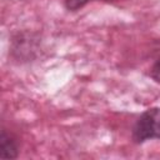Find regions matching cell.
I'll return each mask as SVG.
<instances>
[{
	"mask_svg": "<svg viewBox=\"0 0 160 160\" xmlns=\"http://www.w3.org/2000/svg\"><path fill=\"white\" fill-rule=\"evenodd\" d=\"M19 155V146L16 140L5 129H1L0 134V158L1 159H16Z\"/></svg>",
	"mask_w": 160,
	"mask_h": 160,
	"instance_id": "obj_2",
	"label": "cell"
},
{
	"mask_svg": "<svg viewBox=\"0 0 160 160\" xmlns=\"http://www.w3.org/2000/svg\"><path fill=\"white\" fill-rule=\"evenodd\" d=\"M151 139H160V108L145 110L132 126V140L135 144H142Z\"/></svg>",
	"mask_w": 160,
	"mask_h": 160,
	"instance_id": "obj_1",
	"label": "cell"
},
{
	"mask_svg": "<svg viewBox=\"0 0 160 160\" xmlns=\"http://www.w3.org/2000/svg\"><path fill=\"white\" fill-rule=\"evenodd\" d=\"M89 1L91 0H64V5L69 11H78L81 8H84ZM109 1V0H105Z\"/></svg>",
	"mask_w": 160,
	"mask_h": 160,
	"instance_id": "obj_3",
	"label": "cell"
},
{
	"mask_svg": "<svg viewBox=\"0 0 160 160\" xmlns=\"http://www.w3.org/2000/svg\"><path fill=\"white\" fill-rule=\"evenodd\" d=\"M150 76H151L156 82L160 84V59H158V60L155 61V64L152 65V68H151V70H150Z\"/></svg>",
	"mask_w": 160,
	"mask_h": 160,
	"instance_id": "obj_4",
	"label": "cell"
}]
</instances>
